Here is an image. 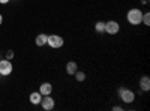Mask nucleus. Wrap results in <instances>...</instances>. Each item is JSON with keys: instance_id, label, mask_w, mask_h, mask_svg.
Masks as SVG:
<instances>
[{"instance_id": "obj_5", "label": "nucleus", "mask_w": 150, "mask_h": 111, "mask_svg": "<svg viewBox=\"0 0 150 111\" xmlns=\"http://www.w3.org/2000/svg\"><path fill=\"white\" fill-rule=\"evenodd\" d=\"M120 32V24L114 20H110L105 23V33L107 35H117Z\"/></svg>"}, {"instance_id": "obj_17", "label": "nucleus", "mask_w": 150, "mask_h": 111, "mask_svg": "<svg viewBox=\"0 0 150 111\" xmlns=\"http://www.w3.org/2000/svg\"><path fill=\"white\" fill-rule=\"evenodd\" d=\"M11 0H0V5H6V3H9Z\"/></svg>"}, {"instance_id": "obj_1", "label": "nucleus", "mask_w": 150, "mask_h": 111, "mask_svg": "<svg viewBox=\"0 0 150 111\" xmlns=\"http://www.w3.org/2000/svg\"><path fill=\"white\" fill-rule=\"evenodd\" d=\"M126 20L131 26H140L143 23V11L140 8H132L128 11L126 14Z\"/></svg>"}, {"instance_id": "obj_4", "label": "nucleus", "mask_w": 150, "mask_h": 111, "mask_svg": "<svg viewBox=\"0 0 150 111\" xmlns=\"http://www.w3.org/2000/svg\"><path fill=\"white\" fill-rule=\"evenodd\" d=\"M65 44V39L62 38L60 35H48V41H47V45H50L51 48L57 50V48H62Z\"/></svg>"}, {"instance_id": "obj_6", "label": "nucleus", "mask_w": 150, "mask_h": 111, "mask_svg": "<svg viewBox=\"0 0 150 111\" xmlns=\"http://www.w3.org/2000/svg\"><path fill=\"white\" fill-rule=\"evenodd\" d=\"M45 111H51L56 105V101L51 98V95H47V96H42V99H41V104H39Z\"/></svg>"}, {"instance_id": "obj_2", "label": "nucleus", "mask_w": 150, "mask_h": 111, "mask_svg": "<svg viewBox=\"0 0 150 111\" xmlns=\"http://www.w3.org/2000/svg\"><path fill=\"white\" fill-rule=\"evenodd\" d=\"M12 71H14V65H12L11 60L8 59L0 60V77H9Z\"/></svg>"}, {"instance_id": "obj_12", "label": "nucleus", "mask_w": 150, "mask_h": 111, "mask_svg": "<svg viewBox=\"0 0 150 111\" xmlns=\"http://www.w3.org/2000/svg\"><path fill=\"white\" fill-rule=\"evenodd\" d=\"M95 30H96L98 33H105V23H104V21H98V23L95 24Z\"/></svg>"}, {"instance_id": "obj_7", "label": "nucleus", "mask_w": 150, "mask_h": 111, "mask_svg": "<svg viewBox=\"0 0 150 111\" xmlns=\"http://www.w3.org/2000/svg\"><path fill=\"white\" fill-rule=\"evenodd\" d=\"M39 92L42 96H47V95H51L53 93V86H51V83H42L41 86H39Z\"/></svg>"}, {"instance_id": "obj_3", "label": "nucleus", "mask_w": 150, "mask_h": 111, "mask_svg": "<svg viewBox=\"0 0 150 111\" xmlns=\"http://www.w3.org/2000/svg\"><path fill=\"white\" fill-rule=\"evenodd\" d=\"M119 96L125 104H132L135 101V93L131 89H126V87H122L119 90Z\"/></svg>"}, {"instance_id": "obj_13", "label": "nucleus", "mask_w": 150, "mask_h": 111, "mask_svg": "<svg viewBox=\"0 0 150 111\" xmlns=\"http://www.w3.org/2000/svg\"><path fill=\"white\" fill-rule=\"evenodd\" d=\"M74 75H75V80H77L78 83H83V81L86 80V74H84L83 71H77Z\"/></svg>"}, {"instance_id": "obj_8", "label": "nucleus", "mask_w": 150, "mask_h": 111, "mask_svg": "<svg viewBox=\"0 0 150 111\" xmlns=\"http://www.w3.org/2000/svg\"><path fill=\"white\" fill-rule=\"evenodd\" d=\"M138 84H140V89H141L143 92H149V90H150V78H149L147 75L141 77Z\"/></svg>"}, {"instance_id": "obj_10", "label": "nucleus", "mask_w": 150, "mask_h": 111, "mask_svg": "<svg viewBox=\"0 0 150 111\" xmlns=\"http://www.w3.org/2000/svg\"><path fill=\"white\" fill-rule=\"evenodd\" d=\"M77 71H78V65L75 63L74 60H69L66 63V74H68V75H74Z\"/></svg>"}, {"instance_id": "obj_14", "label": "nucleus", "mask_w": 150, "mask_h": 111, "mask_svg": "<svg viewBox=\"0 0 150 111\" xmlns=\"http://www.w3.org/2000/svg\"><path fill=\"white\" fill-rule=\"evenodd\" d=\"M143 24L150 26V12H143Z\"/></svg>"}, {"instance_id": "obj_11", "label": "nucleus", "mask_w": 150, "mask_h": 111, "mask_svg": "<svg viewBox=\"0 0 150 111\" xmlns=\"http://www.w3.org/2000/svg\"><path fill=\"white\" fill-rule=\"evenodd\" d=\"M41 99H42V95L39 92H32L30 96H29V101L33 104V105H39L41 104Z\"/></svg>"}, {"instance_id": "obj_15", "label": "nucleus", "mask_w": 150, "mask_h": 111, "mask_svg": "<svg viewBox=\"0 0 150 111\" xmlns=\"http://www.w3.org/2000/svg\"><path fill=\"white\" fill-rule=\"evenodd\" d=\"M6 59H8V60H12V59H14V51H12V50H8V53H6Z\"/></svg>"}, {"instance_id": "obj_16", "label": "nucleus", "mask_w": 150, "mask_h": 111, "mask_svg": "<svg viewBox=\"0 0 150 111\" xmlns=\"http://www.w3.org/2000/svg\"><path fill=\"white\" fill-rule=\"evenodd\" d=\"M112 110H114V111H122L123 108H122L120 105H114V107H112Z\"/></svg>"}, {"instance_id": "obj_18", "label": "nucleus", "mask_w": 150, "mask_h": 111, "mask_svg": "<svg viewBox=\"0 0 150 111\" xmlns=\"http://www.w3.org/2000/svg\"><path fill=\"white\" fill-rule=\"evenodd\" d=\"M2 23H3V15L0 14V26H2Z\"/></svg>"}, {"instance_id": "obj_9", "label": "nucleus", "mask_w": 150, "mask_h": 111, "mask_svg": "<svg viewBox=\"0 0 150 111\" xmlns=\"http://www.w3.org/2000/svg\"><path fill=\"white\" fill-rule=\"evenodd\" d=\"M47 41H48V35L39 33V35L36 36V39H35V44H36L38 47H45V45H47Z\"/></svg>"}]
</instances>
